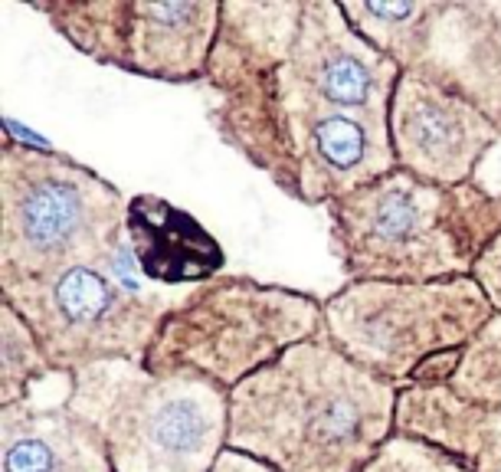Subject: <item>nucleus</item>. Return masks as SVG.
Masks as SVG:
<instances>
[{"label":"nucleus","mask_w":501,"mask_h":472,"mask_svg":"<svg viewBox=\"0 0 501 472\" xmlns=\"http://www.w3.org/2000/svg\"><path fill=\"white\" fill-rule=\"evenodd\" d=\"M396 397L318 334L230 390L226 446L276 472H364L396 437Z\"/></svg>","instance_id":"obj_1"},{"label":"nucleus","mask_w":501,"mask_h":472,"mask_svg":"<svg viewBox=\"0 0 501 472\" xmlns=\"http://www.w3.org/2000/svg\"><path fill=\"white\" fill-rule=\"evenodd\" d=\"M348 282H439L472 276L501 236V193L396 171L325 207Z\"/></svg>","instance_id":"obj_2"},{"label":"nucleus","mask_w":501,"mask_h":472,"mask_svg":"<svg viewBox=\"0 0 501 472\" xmlns=\"http://www.w3.org/2000/svg\"><path fill=\"white\" fill-rule=\"evenodd\" d=\"M129 197L56 148L4 131L0 141V289L43 279L129 247Z\"/></svg>","instance_id":"obj_3"},{"label":"nucleus","mask_w":501,"mask_h":472,"mask_svg":"<svg viewBox=\"0 0 501 472\" xmlns=\"http://www.w3.org/2000/svg\"><path fill=\"white\" fill-rule=\"evenodd\" d=\"M63 404L102 437L112 472H210L226 450L230 390L207 377L92 365L69 377Z\"/></svg>","instance_id":"obj_4"},{"label":"nucleus","mask_w":501,"mask_h":472,"mask_svg":"<svg viewBox=\"0 0 501 472\" xmlns=\"http://www.w3.org/2000/svg\"><path fill=\"white\" fill-rule=\"evenodd\" d=\"M325 334V302L286 286L216 276L193 286L160 322L145 367L197 374L233 390L288 348Z\"/></svg>","instance_id":"obj_5"},{"label":"nucleus","mask_w":501,"mask_h":472,"mask_svg":"<svg viewBox=\"0 0 501 472\" xmlns=\"http://www.w3.org/2000/svg\"><path fill=\"white\" fill-rule=\"evenodd\" d=\"M138 266L125 247L112 259H86L0 289V302L20 311L43 348L53 374L73 377L92 365H145L164 315L177 305L141 286Z\"/></svg>","instance_id":"obj_6"},{"label":"nucleus","mask_w":501,"mask_h":472,"mask_svg":"<svg viewBox=\"0 0 501 472\" xmlns=\"http://www.w3.org/2000/svg\"><path fill=\"white\" fill-rule=\"evenodd\" d=\"M495 319L472 276L439 282H348L325 299V334L351 361L403 390L436 358L462 351Z\"/></svg>","instance_id":"obj_7"},{"label":"nucleus","mask_w":501,"mask_h":472,"mask_svg":"<svg viewBox=\"0 0 501 472\" xmlns=\"http://www.w3.org/2000/svg\"><path fill=\"white\" fill-rule=\"evenodd\" d=\"M301 0H223L203 86L216 138L299 201V164L278 102V59L299 27Z\"/></svg>","instance_id":"obj_8"},{"label":"nucleus","mask_w":501,"mask_h":472,"mask_svg":"<svg viewBox=\"0 0 501 472\" xmlns=\"http://www.w3.org/2000/svg\"><path fill=\"white\" fill-rule=\"evenodd\" d=\"M75 53L154 83H203L223 4L216 0H33Z\"/></svg>","instance_id":"obj_9"},{"label":"nucleus","mask_w":501,"mask_h":472,"mask_svg":"<svg viewBox=\"0 0 501 472\" xmlns=\"http://www.w3.org/2000/svg\"><path fill=\"white\" fill-rule=\"evenodd\" d=\"M403 69L373 50L338 0H301L299 27L278 59V102L299 164V145L315 122L344 112L390 115Z\"/></svg>","instance_id":"obj_10"},{"label":"nucleus","mask_w":501,"mask_h":472,"mask_svg":"<svg viewBox=\"0 0 501 472\" xmlns=\"http://www.w3.org/2000/svg\"><path fill=\"white\" fill-rule=\"evenodd\" d=\"M390 141L396 168L442 187H458L475 181L501 131L495 118L466 96L436 79L403 73L390 102Z\"/></svg>","instance_id":"obj_11"},{"label":"nucleus","mask_w":501,"mask_h":472,"mask_svg":"<svg viewBox=\"0 0 501 472\" xmlns=\"http://www.w3.org/2000/svg\"><path fill=\"white\" fill-rule=\"evenodd\" d=\"M390 171H396L390 115H328L299 145V204L328 207Z\"/></svg>","instance_id":"obj_12"},{"label":"nucleus","mask_w":501,"mask_h":472,"mask_svg":"<svg viewBox=\"0 0 501 472\" xmlns=\"http://www.w3.org/2000/svg\"><path fill=\"white\" fill-rule=\"evenodd\" d=\"M416 73L466 96L489 118H498L501 0H439L429 53Z\"/></svg>","instance_id":"obj_13"},{"label":"nucleus","mask_w":501,"mask_h":472,"mask_svg":"<svg viewBox=\"0 0 501 472\" xmlns=\"http://www.w3.org/2000/svg\"><path fill=\"white\" fill-rule=\"evenodd\" d=\"M125 236L138 272L158 286H203L226 266L220 240L193 214L158 193L129 197Z\"/></svg>","instance_id":"obj_14"},{"label":"nucleus","mask_w":501,"mask_h":472,"mask_svg":"<svg viewBox=\"0 0 501 472\" xmlns=\"http://www.w3.org/2000/svg\"><path fill=\"white\" fill-rule=\"evenodd\" d=\"M396 437L427 443L469 472H501V413L458 397L449 384L403 387Z\"/></svg>","instance_id":"obj_15"},{"label":"nucleus","mask_w":501,"mask_h":472,"mask_svg":"<svg viewBox=\"0 0 501 472\" xmlns=\"http://www.w3.org/2000/svg\"><path fill=\"white\" fill-rule=\"evenodd\" d=\"M0 472H112L106 443L73 410L0 407Z\"/></svg>","instance_id":"obj_16"},{"label":"nucleus","mask_w":501,"mask_h":472,"mask_svg":"<svg viewBox=\"0 0 501 472\" xmlns=\"http://www.w3.org/2000/svg\"><path fill=\"white\" fill-rule=\"evenodd\" d=\"M439 0H344L341 11L364 40L394 59L403 73H416L429 53Z\"/></svg>","instance_id":"obj_17"},{"label":"nucleus","mask_w":501,"mask_h":472,"mask_svg":"<svg viewBox=\"0 0 501 472\" xmlns=\"http://www.w3.org/2000/svg\"><path fill=\"white\" fill-rule=\"evenodd\" d=\"M53 367L20 311L0 302V407L27 404L30 387L46 381Z\"/></svg>","instance_id":"obj_18"},{"label":"nucleus","mask_w":501,"mask_h":472,"mask_svg":"<svg viewBox=\"0 0 501 472\" xmlns=\"http://www.w3.org/2000/svg\"><path fill=\"white\" fill-rule=\"evenodd\" d=\"M449 387L458 397L501 413V315H495L462 354Z\"/></svg>","instance_id":"obj_19"},{"label":"nucleus","mask_w":501,"mask_h":472,"mask_svg":"<svg viewBox=\"0 0 501 472\" xmlns=\"http://www.w3.org/2000/svg\"><path fill=\"white\" fill-rule=\"evenodd\" d=\"M364 472H469V469L462 462L452 460V456H446V452L427 446V443L394 437Z\"/></svg>","instance_id":"obj_20"},{"label":"nucleus","mask_w":501,"mask_h":472,"mask_svg":"<svg viewBox=\"0 0 501 472\" xmlns=\"http://www.w3.org/2000/svg\"><path fill=\"white\" fill-rule=\"evenodd\" d=\"M472 279L479 282L481 292L489 295L495 315H501V236L485 249V256L479 259V266L472 272Z\"/></svg>","instance_id":"obj_21"},{"label":"nucleus","mask_w":501,"mask_h":472,"mask_svg":"<svg viewBox=\"0 0 501 472\" xmlns=\"http://www.w3.org/2000/svg\"><path fill=\"white\" fill-rule=\"evenodd\" d=\"M210 472H276L272 466H266V462L253 460V456H246V452L239 450H230L226 446L223 452H220V460L214 462V469Z\"/></svg>","instance_id":"obj_22"},{"label":"nucleus","mask_w":501,"mask_h":472,"mask_svg":"<svg viewBox=\"0 0 501 472\" xmlns=\"http://www.w3.org/2000/svg\"><path fill=\"white\" fill-rule=\"evenodd\" d=\"M495 125H498V131H501V115H498V118H495Z\"/></svg>","instance_id":"obj_23"}]
</instances>
